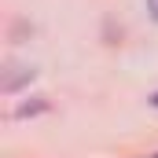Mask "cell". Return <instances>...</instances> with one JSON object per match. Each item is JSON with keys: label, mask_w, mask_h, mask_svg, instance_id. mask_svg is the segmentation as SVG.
<instances>
[{"label": "cell", "mask_w": 158, "mask_h": 158, "mask_svg": "<svg viewBox=\"0 0 158 158\" xmlns=\"http://www.w3.org/2000/svg\"><path fill=\"white\" fill-rule=\"evenodd\" d=\"M151 103H155V107H158V92H155V96H151Z\"/></svg>", "instance_id": "obj_2"}, {"label": "cell", "mask_w": 158, "mask_h": 158, "mask_svg": "<svg viewBox=\"0 0 158 158\" xmlns=\"http://www.w3.org/2000/svg\"><path fill=\"white\" fill-rule=\"evenodd\" d=\"M147 11H151V19L158 22V0H147Z\"/></svg>", "instance_id": "obj_1"}]
</instances>
